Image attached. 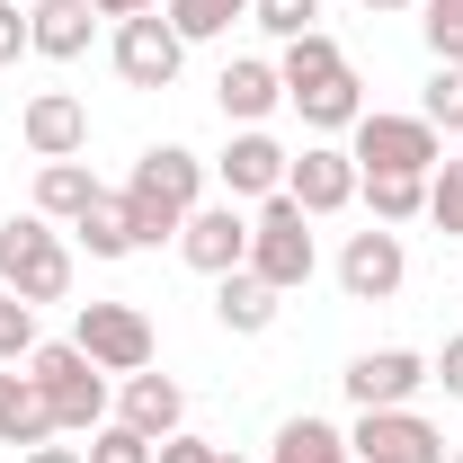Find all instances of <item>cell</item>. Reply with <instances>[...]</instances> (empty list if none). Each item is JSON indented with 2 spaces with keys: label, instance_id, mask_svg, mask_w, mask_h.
Segmentation results:
<instances>
[{
  "label": "cell",
  "instance_id": "6da1fadb",
  "mask_svg": "<svg viewBox=\"0 0 463 463\" xmlns=\"http://www.w3.org/2000/svg\"><path fill=\"white\" fill-rule=\"evenodd\" d=\"M205 161L187 152V143H152L143 161H134V178H125V214H134V241L143 250H161V241H178V223L205 205Z\"/></svg>",
  "mask_w": 463,
  "mask_h": 463
},
{
  "label": "cell",
  "instance_id": "7a4b0ae2",
  "mask_svg": "<svg viewBox=\"0 0 463 463\" xmlns=\"http://www.w3.org/2000/svg\"><path fill=\"white\" fill-rule=\"evenodd\" d=\"M27 383L45 392V410H54L62 437H90V428H108L116 419V383L80 356L71 339H36V356H27Z\"/></svg>",
  "mask_w": 463,
  "mask_h": 463
},
{
  "label": "cell",
  "instance_id": "3957f363",
  "mask_svg": "<svg viewBox=\"0 0 463 463\" xmlns=\"http://www.w3.org/2000/svg\"><path fill=\"white\" fill-rule=\"evenodd\" d=\"M0 286L18 303H71V241H62V223H45V214L0 223Z\"/></svg>",
  "mask_w": 463,
  "mask_h": 463
},
{
  "label": "cell",
  "instance_id": "277c9868",
  "mask_svg": "<svg viewBox=\"0 0 463 463\" xmlns=\"http://www.w3.org/2000/svg\"><path fill=\"white\" fill-rule=\"evenodd\" d=\"M312 268H321V250H312V214L277 187V196L250 214V277L277 286V294H303V286H312Z\"/></svg>",
  "mask_w": 463,
  "mask_h": 463
},
{
  "label": "cell",
  "instance_id": "5b68a950",
  "mask_svg": "<svg viewBox=\"0 0 463 463\" xmlns=\"http://www.w3.org/2000/svg\"><path fill=\"white\" fill-rule=\"evenodd\" d=\"M71 347H80L99 374H116V383H125V374H143V365L161 356L152 312H143V303H80V312H71Z\"/></svg>",
  "mask_w": 463,
  "mask_h": 463
},
{
  "label": "cell",
  "instance_id": "8992f818",
  "mask_svg": "<svg viewBox=\"0 0 463 463\" xmlns=\"http://www.w3.org/2000/svg\"><path fill=\"white\" fill-rule=\"evenodd\" d=\"M347 161H356V170H410V178H428L437 161H446V134H437L428 116L365 108L356 125H347Z\"/></svg>",
  "mask_w": 463,
  "mask_h": 463
},
{
  "label": "cell",
  "instance_id": "52a82bcc",
  "mask_svg": "<svg viewBox=\"0 0 463 463\" xmlns=\"http://www.w3.org/2000/svg\"><path fill=\"white\" fill-rule=\"evenodd\" d=\"M286 143H277V134H268V125H232V143L223 152H214V161H205V170L223 178V196L232 205H268V196H277V187H286Z\"/></svg>",
  "mask_w": 463,
  "mask_h": 463
},
{
  "label": "cell",
  "instance_id": "ba28073f",
  "mask_svg": "<svg viewBox=\"0 0 463 463\" xmlns=\"http://www.w3.org/2000/svg\"><path fill=\"white\" fill-rule=\"evenodd\" d=\"M108 54H116V80H125V90H170L187 45H178V27L161 18V9H143V18H116Z\"/></svg>",
  "mask_w": 463,
  "mask_h": 463
},
{
  "label": "cell",
  "instance_id": "9c48e42d",
  "mask_svg": "<svg viewBox=\"0 0 463 463\" xmlns=\"http://www.w3.org/2000/svg\"><path fill=\"white\" fill-rule=\"evenodd\" d=\"M347 446H356V463H446V428L419 410H356Z\"/></svg>",
  "mask_w": 463,
  "mask_h": 463
},
{
  "label": "cell",
  "instance_id": "30bf717a",
  "mask_svg": "<svg viewBox=\"0 0 463 463\" xmlns=\"http://www.w3.org/2000/svg\"><path fill=\"white\" fill-rule=\"evenodd\" d=\"M347 402L356 410H410L428 392V356L419 347H365V356H347Z\"/></svg>",
  "mask_w": 463,
  "mask_h": 463
},
{
  "label": "cell",
  "instance_id": "8fae6325",
  "mask_svg": "<svg viewBox=\"0 0 463 463\" xmlns=\"http://www.w3.org/2000/svg\"><path fill=\"white\" fill-rule=\"evenodd\" d=\"M178 259H187L196 277H232V268H250V214H241L232 196H223V205L205 196V205L178 223Z\"/></svg>",
  "mask_w": 463,
  "mask_h": 463
},
{
  "label": "cell",
  "instance_id": "7c38bea8",
  "mask_svg": "<svg viewBox=\"0 0 463 463\" xmlns=\"http://www.w3.org/2000/svg\"><path fill=\"white\" fill-rule=\"evenodd\" d=\"M410 277V250H402V232H383V223H365V232H347V250H339V294L347 303H392Z\"/></svg>",
  "mask_w": 463,
  "mask_h": 463
},
{
  "label": "cell",
  "instance_id": "4fadbf2b",
  "mask_svg": "<svg viewBox=\"0 0 463 463\" xmlns=\"http://www.w3.org/2000/svg\"><path fill=\"white\" fill-rule=\"evenodd\" d=\"M286 196L312 223H321V214H347V205H356V161H347L339 143H303L286 161Z\"/></svg>",
  "mask_w": 463,
  "mask_h": 463
},
{
  "label": "cell",
  "instance_id": "5bb4252c",
  "mask_svg": "<svg viewBox=\"0 0 463 463\" xmlns=\"http://www.w3.org/2000/svg\"><path fill=\"white\" fill-rule=\"evenodd\" d=\"M18 143H27L36 161H80V152H90V108H80L71 90H36V99L18 108Z\"/></svg>",
  "mask_w": 463,
  "mask_h": 463
},
{
  "label": "cell",
  "instance_id": "9a60e30c",
  "mask_svg": "<svg viewBox=\"0 0 463 463\" xmlns=\"http://www.w3.org/2000/svg\"><path fill=\"white\" fill-rule=\"evenodd\" d=\"M214 108H223V125H268V116L286 108V80H277V62L232 54L223 71H214Z\"/></svg>",
  "mask_w": 463,
  "mask_h": 463
},
{
  "label": "cell",
  "instance_id": "2e32d148",
  "mask_svg": "<svg viewBox=\"0 0 463 463\" xmlns=\"http://www.w3.org/2000/svg\"><path fill=\"white\" fill-rule=\"evenodd\" d=\"M99 36V9L90 0H27V54L36 62H80Z\"/></svg>",
  "mask_w": 463,
  "mask_h": 463
},
{
  "label": "cell",
  "instance_id": "e0dca14e",
  "mask_svg": "<svg viewBox=\"0 0 463 463\" xmlns=\"http://www.w3.org/2000/svg\"><path fill=\"white\" fill-rule=\"evenodd\" d=\"M116 419H125V428H143V437L161 446V437L187 428V392H178L170 374H152V365H143V374H125V383H116Z\"/></svg>",
  "mask_w": 463,
  "mask_h": 463
},
{
  "label": "cell",
  "instance_id": "ac0fdd59",
  "mask_svg": "<svg viewBox=\"0 0 463 463\" xmlns=\"http://www.w3.org/2000/svg\"><path fill=\"white\" fill-rule=\"evenodd\" d=\"M277 312H286V294H277V286H259L250 268L214 277V321H223L232 339H268V330H277Z\"/></svg>",
  "mask_w": 463,
  "mask_h": 463
},
{
  "label": "cell",
  "instance_id": "d6986e66",
  "mask_svg": "<svg viewBox=\"0 0 463 463\" xmlns=\"http://www.w3.org/2000/svg\"><path fill=\"white\" fill-rule=\"evenodd\" d=\"M286 108L303 116V125H312V134H321V143H330V134H347V125H356V116H365V80H356V62H339V71H330V80H312V90H294Z\"/></svg>",
  "mask_w": 463,
  "mask_h": 463
},
{
  "label": "cell",
  "instance_id": "ffe728a7",
  "mask_svg": "<svg viewBox=\"0 0 463 463\" xmlns=\"http://www.w3.org/2000/svg\"><path fill=\"white\" fill-rule=\"evenodd\" d=\"M45 437H62L45 392L27 383V365H0V446H45Z\"/></svg>",
  "mask_w": 463,
  "mask_h": 463
},
{
  "label": "cell",
  "instance_id": "44dd1931",
  "mask_svg": "<svg viewBox=\"0 0 463 463\" xmlns=\"http://www.w3.org/2000/svg\"><path fill=\"white\" fill-rule=\"evenodd\" d=\"M99 196H108V187H99L90 161H45V170H36V214H45V223H80Z\"/></svg>",
  "mask_w": 463,
  "mask_h": 463
},
{
  "label": "cell",
  "instance_id": "7402d4cb",
  "mask_svg": "<svg viewBox=\"0 0 463 463\" xmlns=\"http://www.w3.org/2000/svg\"><path fill=\"white\" fill-rule=\"evenodd\" d=\"M356 205H365L383 232H402V223L428 214V178H410V170H356Z\"/></svg>",
  "mask_w": 463,
  "mask_h": 463
},
{
  "label": "cell",
  "instance_id": "603a6c76",
  "mask_svg": "<svg viewBox=\"0 0 463 463\" xmlns=\"http://www.w3.org/2000/svg\"><path fill=\"white\" fill-rule=\"evenodd\" d=\"M268 463H356V446H347V428H330V419H286L277 428V446H268Z\"/></svg>",
  "mask_w": 463,
  "mask_h": 463
},
{
  "label": "cell",
  "instance_id": "cb8c5ba5",
  "mask_svg": "<svg viewBox=\"0 0 463 463\" xmlns=\"http://www.w3.org/2000/svg\"><path fill=\"white\" fill-rule=\"evenodd\" d=\"M71 241H80L90 259H134L143 241H134V214H125V187H108V196H99V205L71 223Z\"/></svg>",
  "mask_w": 463,
  "mask_h": 463
},
{
  "label": "cell",
  "instance_id": "d4e9b609",
  "mask_svg": "<svg viewBox=\"0 0 463 463\" xmlns=\"http://www.w3.org/2000/svg\"><path fill=\"white\" fill-rule=\"evenodd\" d=\"M161 18L178 27V45H214L250 18V0H161Z\"/></svg>",
  "mask_w": 463,
  "mask_h": 463
},
{
  "label": "cell",
  "instance_id": "484cf974",
  "mask_svg": "<svg viewBox=\"0 0 463 463\" xmlns=\"http://www.w3.org/2000/svg\"><path fill=\"white\" fill-rule=\"evenodd\" d=\"M339 36H330V27H312V36H294L286 54H277V80H286V99L294 90H312V80H330V71H339Z\"/></svg>",
  "mask_w": 463,
  "mask_h": 463
},
{
  "label": "cell",
  "instance_id": "4316f807",
  "mask_svg": "<svg viewBox=\"0 0 463 463\" xmlns=\"http://www.w3.org/2000/svg\"><path fill=\"white\" fill-rule=\"evenodd\" d=\"M419 116H428L446 143L463 134V71H455V62H437V71H428V90H419Z\"/></svg>",
  "mask_w": 463,
  "mask_h": 463
},
{
  "label": "cell",
  "instance_id": "83f0119b",
  "mask_svg": "<svg viewBox=\"0 0 463 463\" xmlns=\"http://www.w3.org/2000/svg\"><path fill=\"white\" fill-rule=\"evenodd\" d=\"M419 36H428V54L455 62L463 71V0H419Z\"/></svg>",
  "mask_w": 463,
  "mask_h": 463
},
{
  "label": "cell",
  "instance_id": "f1b7e54d",
  "mask_svg": "<svg viewBox=\"0 0 463 463\" xmlns=\"http://www.w3.org/2000/svg\"><path fill=\"white\" fill-rule=\"evenodd\" d=\"M250 27H268L277 45H294V36L321 27V0H250Z\"/></svg>",
  "mask_w": 463,
  "mask_h": 463
},
{
  "label": "cell",
  "instance_id": "f546056e",
  "mask_svg": "<svg viewBox=\"0 0 463 463\" xmlns=\"http://www.w3.org/2000/svg\"><path fill=\"white\" fill-rule=\"evenodd\" d=\"M428 223L463 241V161H455V152H446V161L428 170Z\"/></svg>",
  "mask_w": 463,
  "mask_h": 463
},
{
  "label": "cell",
  "instance_id": "4dcf8cb0",
  "mask_svg": "<svg viewBox=\"0 0 463 463\" xmlns=\"http://www.w3.org/2000/svg\"><path fill=\"white\" fill-rule=\"evenodd\" d=\"M27 356H36V303L0 286V365H27Z\"/></svg>",
  "mask_w": 463,
  "mask_h": 463
},
{
  "label": "cell",
  "instance_id": "1f68e13d",
  "mask_svg": "<svg viewBox=\"0 0 463 463\" xmlns=\"http://www.w3.org/2000/svg\"><path fill=\"white\" fill-rule=\"evenodd\" d=\"M90 463H152V437L143 428H125V419H108V428H90V446H80Z\"/></svg>",
  "mask_w": 463,
  "mask_h": 463
},
{
  "label": "cell",
  "instance_id": "d6a6232c",
  "mask_svg": "<svg viewBox=\"0 0 463 463\" xmlns=\"http://www.w3.org/2000/svg\"><path fill=\"white\" fill-rule=\"evenodd\" d=\"M214 455H223V446H205V437H187V428L152 446V463H214Z\"/></svg>",
  "mask_w": 463,
  "mask_h": 463
},
{
  "label": "cell",
  "instance_id": "836d02e7",
  "mask_svg": "<svg viewBox=\"0 0 463 463\" xmlns=\"http://www.w3.org/2000/svg\"><path fill=\"white\" fill-rule=\"evenodd\" d=\"M428 383H446V402H463V330L446 339V356L428 365Z\"/></svg>",
  "mask_w": 463,
  "mask_h": 463
},
{
  "label": "cell",
  "instance_id": "e575fe53",
  "mask_svg": "<svg viewBox=\"0 0 463 463\" xmlns=\"http://www.w3.org/2000/svg\"><path fill=\"white\" fill-rule=\"evenodd\" d=\"M18 54H27V9L0 0V62H18Z\"/></svg>",
  "mask_w": 463,
  "mask_h": 463
},
{
  "label": "cell",
  "instance_id": "d590c367",
  "mask_svg": "<svg viewBox=\"0 0 463 463\" xmlns=\"http://www.w3.org/2000/svg\"><path fill=\"white\" fill-rule=\"evenodd\" d=\"M27 463H90V455H80V446H54V437H45V446H27Z\"/></svg>",
  "mask_w": 463,
  "mask_h": 463
},
{
  "label": "cell",
  "instance_id": "8d00e7d4",
  "mask_svg": "<svg viewBox=\"0 0 463 463\" xmlns=\"http://www.w3.org/2000/svg\"><path fill=\"white\" fill-rule=\"evenodd\" d=\"M99 18H143V9H161V0H90Z\"/></svg>",
  "mask_w": 463,
  "mask_h": 463
},
{
  "label": "cell",
  "instance_id": "74e56055",
  "mask_svg": "<svg viewBox=\"0 0 463 463\" xmlns=\"http://www.w3.org/2000/svg\"><path fill=\"white\" fill-rule=\"evenodd\" d=\"M356 9H374V18H402V9H419V0H356Z\"/></svg>",
  "mask_w": 463,
  "mask_h": 463
},
{
  "label": "cell",
  "instance_id": "f35d334b",
  "mask_svg": "<svg viewBox=\"0 0 463 463\" xmlns=\"http://www.w3.org/2000/svg\"><path fill=\"white\" fill-rule=\"evenodd\" d=\"M214 463H250V455H214Z\"/></svg>",
  "mask_w": 463,
  "mask_h": 463
},
{
  "label": "cell",
  "instance_id": "ab89813d",
  "mask_svg": "<svg viewBox=\"0 0 463 463\" xmlns=\"http://www.w3.org/2000/svg\"><path fill=\"white\" fill-rule=\"evenodd\" d=\"M446 463H463V455H446Z\"/></svg>",
  "mask_w": 463,
  "mask_h": 463
},
{
  "label": "cell",
  "instance_id": "60d3db41",
  "mask_svg": "<svg viewBox=\"0 0 463 463\" xmlns=\"http://www.w3.org/2000/svg\"><path fill=\"white\" fill-rule=\"evenodd\" d=\"M18 9H27V0H18Z\"/></svg>",
  "mask_w": 463,
  "mask_h": 463
}]
</instances>
